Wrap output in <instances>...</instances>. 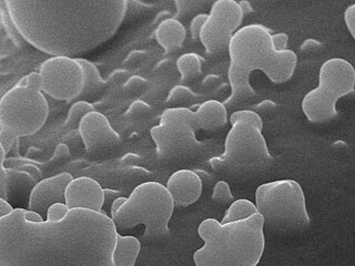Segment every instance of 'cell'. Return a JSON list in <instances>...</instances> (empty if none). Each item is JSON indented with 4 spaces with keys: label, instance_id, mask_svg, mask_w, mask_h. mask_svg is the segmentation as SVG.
Segmentation results:
<instances>
[{
    "label": "cell",
    "instance_id": "17",
    "mask_svg": "<svg viewBox=\"0 0 355 266\" xmlns=\"http://www.w3.org/2000/svg\"><path fill=\"white\" fill-rule=\"evenodd\" d=\"M155 40L166 53H173L182 47L187 38L186 27L178 18L166 17L159 22L155 31Z\"/></svg>",
    "mask_w": 355,
    "mask_h": 266
},
{
    "label": "cell",
    "instance_id": "47",
    "mask_svg": "<svg viewBox=\"0 0 355 266\" xmlns=\"http://www.w3.org/2000/svg\"><path fill=\"white\" fill-rule=\"evenodd\" d=\"M11 211H12V208H11V205L7 202V200H3L0 197V218L5 216L6 214H8Z\"/></svg>",
    "mask_w": 355,
    "mask_h": 266
},
{
    "label": "cell",
    "instance_id": "31",
    "mask_svg": "<svg viewBox=\"0 0 355 266\" xmlns=\"http://www.w3.org/2000/svg\"><path fill=\"white\" fill-rule=\"evenodd\" d=\"M5 150L3 145L0 144V197L1 199H7V188H8V177H7V172L3 168V161H5Z\"/></svg>",
    "mask_w": 355,
    "mask_h": 266
},
{
    "label": "cell",
    "instance_id": "39",
    "mask_svg": "<svg viewBox=\"0 0 355 266\" xmlns=\"http://www.w3.org/2000/svg\"><path fill=\"white\" fill-rule=\"evenodd\" d=\"M146 57H147V53L144 50H133L125 58V64H130V66L140 64Z\"/></svg>",
    "mask_w": 355,
    "mask_h": 266
},
{
    "label": "cell",
    "instance_id": "16",
    "mask_svg": "<svg viewBox=\"0 0 355 266\" xmlns=\"http://www.w3.org/2000/svg\"><path fill=\"white\" fill-rule=\"evenodd\" d=\"M166 188L171 194L175 206L187 208L200 199L203 184L196 172L182 169L171 175Z\"/></svg>",
    "mask_w": 355,
    "mask_h": 266
},
{
    "label": "cell",
    "instance_id": "44",
    "mask_svg": "<svg viewBox=\"0 0 355 266\" xmlns=\"http://www.w3.org/2000/svg\"><path fill=\"white\" fill-rule=\"evenodd\" d=\"M139 160H140L139 155L135 154V153H128V154H125V157L121 159V163L123 164V166H135L137 162H139Z\"/></svg>",
    "mask_w": 355,
    "mask_h": 266
},
{
    "label": "cell",
    "instance_id": "35",
    "mask_svg": "<svg viewBox=\"0 0 355 266\" xmlns=\"http://www.w3.org/2000/svg\"><path fill=\"white\" fill-rule=\"evenodd\" d=\"M344 22L347 26V30L352 38H355V5L347 6V9L344 10Z\"/></svg>",
    "mask_w": 355,
    "mask_h": 266
},
{
    "label": "cell",
    "instance_id": "1",
    "mask_svg": "<svg viewBox=\"0 0 355 266\" xmlns=\"http://www.w3.org/2000/svg\"><path fill=\"white\" fill-rule=\"evenodd\" d=\"M116 234L103 211L71 209L61 221L35 223L12 209L0 218V266H114Z\"/></svg>",
    "mask_w": 355,
    "mask_h": 266
},
{
    "label": "cell",
    "instance_id": "10",
    "mask_svg": "<svg viewBox=\"0 0 355 266\" xmlns=\"http://www.w3.org/2000/svg\"><path fill=\"white\" fill-rule=\"evenodd\" d=\"M200 130L194 111L186 107H173L162 112L158 125L150 134L155 151L162 160H189L199 155L205 144L197 139Z\"/></svg>",
    "mask_w": 355,
    "mask_h": 266
},
{
    "label": "cell",
    "instance_id": "4",
    "mask_svg": "<svg viewBox=\"0 0 355 266\" xmlns=\"http://www.w3.org/2000/svg\"><path fill=\"white\" fill-rule=\"evenodd\" d=\"M203 247L193 254L196 266H257L266 247L263 218L221 223L205 219L198 227Z\"/></svg>",
    "mask_w": 355,
    "mask_h": 266
},
{
    "label": "cell",
    "instance_id": "8",
    "mask_svg": "<svg viewBox=\"0 0 355 266\" xmlns=\"http://www.w3.org/2000/svg\"><path fill=\"white\" fill-rule=\"evenodd\" d=\"M49 107L36 89L15 86L0 98V144L6 153L20 136L38 132L48 118Z\"/></svg>",
    "mask_w": 355,
    "mask_h": 266
},
{
    "label": "cell",
    "instance_id": "24",
    "mask_svg": "<svg viewBox=\"0 0 355 266\" xmlns=\"http://www.w3.org/2000/svg\"><path fill=\"white\" fill-rule=\"evenodd\" d=\"M92 111H94V105L87 101H78V103H73L68 112L64 129L66 130L78 129L80 120Z\"/></svg>",
    "mask_w": 355,
    "mask_h": 266
},
{
    "label": "cell",
    "instance_id": "36",
    "mask_svg": "<svg viewBox=\"0 0 355 266\" xmlns=\"http://www.w3.org/2000/svg\"><path fill=\"white\" fill-rule=\"evenodd\" d=\"M272 44L277 50L288 49V36L286 33H272Z\"/></svg>",
    "mask_w": 355,
    "mask_h": 266
},
{
    "label": "cell",
    "instance_id": "40",
    "mask_svg": "<svg viewBox=\"0 0 355 266\" xmlns=\"http://www.w3.org/2000/svg\"><path fill=\"white\" fill-rule=\"evenodd\" d=\"M18 172H25L26 175H29L31 177H33L35 180L42 179V173L39 168L36 166H33V163L25 164V166H20L19 169H17Z\"/></svg>",
    "mask_w": 355,
    "mask_h": 266
},
{
    "label": "cell",
    "instance_id": "34",
    "mask_svg": "<svg viewBox=\"0 0 355 266\" xmlns=\"http://www.w3.org/2000/svg\"><path fill=\"white\" fill-rule=\"evenodd\" d=\"M207 18V12H198L192 17L191 21H190V33L193 40L199 39L200 30L202 27L203 22L205 21Z\"/></svg>",
    "mask_w": 355,
    "mask_h": 266
},
{
    "label": "cell",
    "instance_id": "41",
    "mask_svg": "<svg viewBox=\"0 0 355 266\" xmlns=\"http://www.w3.org/2000/svg\"><path fill=\"white\" fill-rule=\"evenodd\" d=\"M70 150L67 144H59L58 147L55 148V154H53V160H64V159L69 158Z\"/></svg>",
    "mask_w": 355,
    "mask_h": 266
},
{
    "label": "cell",
    "instance_id": "32",
    "mask_svg": "<svg viewBox=\"0 0 355 266\" xmlns=\"http://www.w3.org/2000/svg\"><path fill=\"white\" fill-rule=\"evenodd\" d=\"M147 86L148 81L144 78L140 77V76H132L125 80L123 89H125V91L132 94V92L140 91Z\"/></svg>",
    "mask_w": 355,
    "mask_h": 266
},
{
    "label": "cell",
    "instance_id": "20",
    "mask_svg": "<svg viewBox=\"0 0 355 266\" xmlns=\"http://www.w3.org/2000/svg\"><path fill=\"white\" fill-rule=\"evenodd\" d=\"M83 69V85L79 97L96 94L107 87L108 82L100 76L99 70L94 62L83 58H75Z\"/></svg>",
    "mask_w": 355,
    "mask_h": 266
},
{
    "label": "cell",
    "instance_id": "23",
    "mask_svg": "<svg viewBox=\"0 0 355 266\" xmlns=\"http://www.w3.org/2000/svg\"><path fill=\"white\" fill-rule=\"evenodd\" d=\"M0 20L3 22L6 33L17 47H24L26 44L25 39L22 38L19 31L17 29L14 20L9 14L8 6H7L6 0H0Z\"/></svg>",
    "mask_w": 355,
    "mask_h": 266
},
{
    "label": "cell",
    "instance_id": "22",
    "mask_svg": "<svg viewBox=\"0 0 355 266\" xmlns=\"http://www.w3.org/2000/svg\"><path fill=\"white\" fill-rule=\"evenodd\" d=\"M255 213L258 212L254 203L249 200H236L229 205L221 223L225 224L230 222L242 221V220L249 219L250 216L254 215Z\"/></svg>",
    "mask_w": 355,
    "mask_h": 266
},
{
    "label": "cell",
    "instance_id": "38",
    "mask_svg": "<svg viewBox=\"0 0 355 266\" xmlns=\"http://www.w3.org/2000/svg\"><path fill=\"white\" fill-rule=\"evenodd\" d=\"M321 48L322 42H320L319 40H316V39L309 38L301 44L300 50L303 51V53H314V51H318V50L321 49Z\"/></svg>",
    "mask_w": 355,
    "mask_h": 266
},
{
    "label": "cell",
    "instance_id": "18",
    "mask_svg": "<svg viewBox=\"0 0 355 266\" xmlns=\"http://www.w3.org/2000/svg\"><path fill=\"white\" fill-rule=\"evenodd\" d=\"M200 130L212 132L225 127L227 122V109L218 100H208L194 111Z\"/></svg>",
    "mask_w": 355,
    "mask_h": 266
},
{
    "label": "cell",
    "instance_id": "19",
    "mask_svg": "<svg viewBox=\"0 0 355 266\" xmlns=\"http://www.w3.org/2000/svg\"><path fill=\"white\" fill-rule=\"evenodd\" d=\"M141 244L135 236H122L116 234L112 260L114 266H135Z\"/></svg>",
    "mask_w": 355,
    "mask_h": 266
},
{
    "label": "cell",
    "instance_id": "21",
    "mask_svg": "<svg viewBox=\"0 0 355 266\" xmlns=\"http://www.w3.org/2000/svg\"><path fill=\"white\" fill-rule=\"evenodd\" d=\"M203 59L196 53H187L177 59L178 71L180 72L181 80H191L197 78L202 70Z\"/></svg>",
    "mask_w": 355,
    "mask_h": 266
},
{
    "label": "cell",
    "instance_id": "29",
    "mask_svg": "<svg viewBox=\"0 0 355 266\" xmlns=\"http://www.w3.org/2000/svg\"><path fill=\"white\" fill-rule=\"evenodd\" d=\"M150 112H151V107L147 103H144L142 100H137L135 103H131L125 116L131 119H140V118L147 116Z\"/></svg>",
    "mask_w": 355,
    "mask_h": 266
},
{
    "label": "cell",
    "instance_id": "49",
    "mask_svg": "<svg viewBox=\"0 0 355 266\" xmlns=\"http://www.w3.org/2000/svg\"><path fill=\"white\" fill-rule=\"evenodd\" d=\"M171 59H162V60L159 61L157 68L160 70L164 69V68H169L171 66Z\"/></svg>",
    "mask_w": 355,
    "mask_h": 266
},
{
    "label": "cell",
    "instance_id": "28",
    "mask_svg": "<svg viewBox=\"0 0 355 266\" xmlns=\"http://www.w3.org/2000/svg\"><path fill=\"white\" fill-rule=\"evenodd\" d=\"M194 96L196 94L189 87L183 86V85H177L168 94L166 103H171V105L187 103L189 100L193 99Z\"/></svg>",
    "mask_w": 355,
    "mask_h": 266
},
{
    "label": "cell",
    "instance_id": "25",
    "mask_svg": "<svg viewBox=\"0 0 355 266\" xmlns=\"http://www.w3.org/2000/svg\"><path fill=\"white\" fill-rule=\"evenodd\" d=\"M178 17H188L210 7L214 0H173Z\"/></svg>",
    "mask_w": 355,
    "mask_h": 266
},
{
    "label": "cell",
    "instance_id": "42",
    "mask_svg": "<svg viewBox=\"0 0 355 266\" xmlns=\"http://www.w3.org/2000/svg\"><path fill=\"white\" fill-rule=\"evenodd\" d=\"M128 78H129V75H128V72L125 71V70H114V71L109 76L107 82L119 83L121 82V81L127 80Z\"/></svg>",
    "mask_w": 355,
    "mask_h": 266
},
{
    "label": "cell",
    "instance_id": "11",
    "mask_svg": "<svg viewBox=\"0 0 355 266\" xmlns=\"http://www.w3.org/2000/svg\"><path fill=\"white\" fill-rule=\"evenodd\" d=\"M243 17L236 0H214L199 33L205 53L218 55L227 50L229 40L241 26Z\"/></svg>",
    "mask_w": 355,
    "mask_h": 266
},
{
    "label": "cell",
    "instance_id": "26",
    "mask_svg": "<svg viewBox=\"0 0 355 266\" xmlns=\"http://www.w3.org/2000/svg\"><path fill=\"white\" fill-rule=\"evenodd\" d=\"M229 122L231 125L236 123V122H245L250 125H254L262 130L263 127V121L261 118L260 114H257L253 110H236L229 116Z\"/></svg>",
    "mask_w": 355,
    "mask_h": 266
},
{
    "label": "cell",
    "instance_id": "15",
    "mask_svg": "<svg viewBox=\"0 0 355 266\" xmlns=\"http://www.w3.org/2000/svg\"><path fill=\"white\" fill-rule=\"evenodd\" d=\"M73 179L70 173L64 172L60 175L39 181L31 190L29 197V211L40 214L46 220L48 208L55 203H64V190Z\"/></svg>",
    "mask_w": 355,
    "mask_h": 266
},
{
    "label": "cell",
    "instance_id": "2",
    "mask_svg": "<svg viewBox=\"0 0 355 266\" xmlns=\"http://www.w3.org/2000/svg\"><path fill=\"white\" fill-rule=\"evenodd\" d=\"M22 38L53 55L89 53L108 42L127 14L128 0H6Z\"/></svg>",
    "mask_w": 355,
    "mask_h": 266
},
{
    "label": "cell",
    "instance_id": "6",
    "mask_svg": "<svg viewBox=\"0 0 355 266\" xmlns=\"http://www.w3.org/2000/svg\"><path fill=\"white\" fill-rule=\"evenodd\" d=\"M175 203L166 186L158 182H144L125 197L111 214L116 232L144 225V240L158 241L170 236L169 222Z\"/></svg>",
    "mask_w": 355,
    "mask_h": 266
},
{
    "label": "cell",
    "instance_id": "3",
    "mask_svg": "<svg viewBox=\"0 0 355 266\" xmlns=\"http://www.w3.org/2000/svg\"><path fill=\"white\" fill-rule=\"evenodd\" d=\"M271 37V31L261 24L243 26L233 33L227 48L231 94L223 103L225 108H236L257 97L251 86L254 71L263 72L275 83L286 82L294 75L297 53L290 49H275Z\"/></svg>",
    "mask_w": 355,
    "mask_h": 266
},
{
    "label": "cell",
    "instance_id": "7",
    "mask_svg": "<svg viewBox=\"0 0 355 266\" xmlns=\"http://www.w3.org/2000/svg\"><path fill=\"white\" fill-rule=\"evenodd\" d=\"M255 208L263 227L277 236H297L311 225L304 192L297 181L261 184L255 191Z\"/></svg>",
    "mask_w": 355,
    "mask_h": 266
},
{
    "label": "cell",
    "instance_id": "45",
    "mask_svg": "<svg viewBox=\"0 0 355 266\" xmlns=\"http://www.w3.org/2000/svg\"><path fill=\"white\" fill-rule=\"evenodd\" d=\"M220 78L216 75H208L203 79L202 86L207 88H212L216 87V83H219Z\"/></svg>",
    "mask_w": 355,
    "mask_h": 266
},
{
    "label": "cell",
    "instance_id": "30",
    "mask_svg": "<svg viewBox=\"0 0 355 266\" xmlns=\"http://www.w3.org/2000/svg\"><path fill=\"white\" fill-rule=\"evenodd\" d=\"M68 212H69V209L67 208V205L64 203H55V204L50 205L49 208H48L44 221H61Z\"/></svg>",
    "mask_w": 355,
    "mask_h": 266
},
{
    "label": "cell",
    "instance_id": "27",
    "mask_svg": "<svg viewBox=\"0 0 355 266\" xmlns=\"http://www.w3.org/2000/svg\"><path fill=\"white\" fill-rule=\"evenodd\" d=\"M212 201L216 204L227 205L233 202L232 192L230 184L227 181H218L214 184L212 192Z\"/></svg>",
    "mask_w": 355,
    "mask_h": 266
},
{
    "label": "cell",
    "instance_id": "14",
    "mask_svg": "<svg viewBox=\"0 0 355 266\" xmlns=\"http://www.w3.org/2000/svg\"><path fill=\"white\" fill-rule=\"evenodd\" d=\"M67 208L86 209L101 212L105 204L103 188L92 177H73L64 190Z\"/></svg>",
    "mask_w": 355,
    "mask_h": 266
},
{
    "label": "cell",
    "instance_id": "13",
    "mask_svg": "<svg viewBox=\"0 0 355 266\" xmlns=\"http://www.w3.org/2000/svg\"><path fill=\"white\" fill-rule=\"evenodd\" d=\"M78 131L89 153L114 148L121 142L110 122L98 111H92L79 122Z\"/></svg>",
    "mask_w": 355,
    "mask_h": 266
},
{
    "label": "cell",
    "instance_id": "37",
    "mask_svg": "<svg viewBox=\"0 0 355 266\" xmlns=\"http://www.w3.org/2000/svg\"><path fill=\"white\" fill-rule=\"evenodd\" d=\"M277 109V103L272 100L266 99L262 100L258 105H254V112L258 114H270L272 111H275Z\"/></svg>",
    "mask_w": 355,
    "mask_h": 266
},
{
    "label": "cell",
    "instance_id": "9",
    "mask_svg": "<svg viewBox=\"0 0 355 266\" xmlns=\"http://www.w3.org/2000/svg\"><path fill=\"white\" fill-rule=\"evenodd\" d=\"M355 70L349 61L330 58L320 66L318 85L302 99L303 114L314 123H323L338 116L336 103L341 98L353 94Z\"/></svg>",
    "mask_w": 355,
    "mask_h": 266
},
{
    "label": "cell",
    "instance_id": "12",
    "mask_svg": "<svg viewBox=\"0 0 355 266\" xmlns=\"http://www.w3.org/2000/svg\"><path fill=\"white\" fill-rule=\"evenodd\" d=\"M42 92L61 101L79 97L83 85V69L75 58L53 55L39 70Z\"/></svg>",
    "mask_w": 355,
    "mask_h": 266
},
{
    "label": "cell",
    "instance_id": "46",
    "mask_svg": "<svg viewBox=\"0 0 355 266\" xmlns=\"http://www.w3.org/2000/svg\"><path fill=\"white\" fill-rule=\"evenodd\" d=\"M238 3L239 6H240V8H241L243 16L252 14L253 7L252 5L250 3L249 0H239Z\"/></svg>",
    "mask_w": 355,
    "mask_h": 266
},
{
    "label": "cell",
    "instance_id": "33",
    "mask_svg": "<svg viewBox=\"0 0 355 266\" xmlns=\"http://www.w3.org/2000/svg\"><path fill=\"white\" fill-rule=\"evenodd\" d=\"M17 86L26 87V88H33L42 91V80L39 72H33L31 75L21 78Z\"/></svg>",
    "mask_w": 355,
    "mask_h": 266
},
{
    "label": "cell",
    "instance_id": "5",
    "mask_svg": "<svg viewBox=\"0 0 355 266\" xmlns=\"http://www.w3.org/2000/svg\"><path fill=\"white\" fill-rule=\"evenodd\" d=\"M272 161L262 130L245 122H236L225 136V152L211 158L209 163L227 180L245 183L266 175Z\"/></svg>",
    "mask_w": 355,
    "mask_h": 266
},
{
    "label": "cell",
    "instance_id": "48",
    "mask_svg": "<svg viewBox=\"0 0 355 266\" xmlns=\"http://www.w3.org/2000/svg\"><path fill=\"white\" fill-rule=\"evenodd\" d=\"M103 195H105V201H109V200H114L116 197H119L121 195L119 191H114V190H110V188H103Z\"/></svg>",
    "mask_w": 355,
    "mask_h": 266
},
{
    "label": "cell",
    "instance_id": "43",
    "mask_svg": "<svg viewBox=\"0 0 355 266\" xmlns=\"http://www.w3.org/2000/svg\"><path fill=\"white\" fill-rule=\"evenodd\" d=\"M194 172L197 173L202 184H207V186H208V184H212V183H214V177H212L208 171H205V170H194Z\"/></svg>",
    "mask_w": 355,
    "mask_h": 266
}]
</instances>
